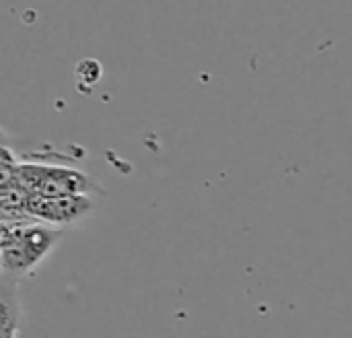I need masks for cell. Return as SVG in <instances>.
<instances>
[{
    "label": "cell",
    "mask_w": 352,
    "mask_h": 338,
    "mask_svg": "<svg viewBox=\"0 0 352 338\" xmlns=\"http://www.w3.org/2000/svg\"><path fill=\"white\" fill-rule=\"evenodd\" d=\"M64 229L37 221L12 219L2 221L0 268L4 277L14 281L31 277L62 242Z\"/></svg>",
    "instance_id": "6da1fadb"
},
{
    "label": "cell",
    "mask_w": 352,
    "mask_h": 338,
    "mask_svg": "<svg viewBox=\"0 0 352 338\" xmlns=\"http://www.w3.org/2000/svg\"><path fill=\"white\" fill-rule=\"evenodd\" d=\"M2 165H8L19 182L29 192L43 194H93L103 196L105 190L99 182L78 169L56 167L47 163H27L16 161V155L10 153L8 145L2 147Z\"/></svg>",
    "instance_id": "7a4b0ae2"
},
{
    "label": "cell",
    "mask_w": 352,
    "mask_h": 338,
    "mask_svg": "<svg viewBox=\"0 0 352 338\" xmlns=\"http://www.w3.org/2000/svg\"><path fill=\"white\" fill-rule=\"evenodd\" d=\"M27 217L56 225V227H74L95 215L97 204L93 194H43L29 192L25 204Z\"/></svg>",
    "instance_id": "3957f363"
},
{
    "label": "cell",
    "mask_w": 352,
    "mask_h": 338,
    "mask_svg": "<svg viewBox=\"0 0 352 338\" xmlns=\"http://www.w3.org/2000/svg\"><path fill=\"white\" fill-rule=\"evenodd\" d=\"M16 283L19 281L2 275V291H0V302H2V330L0 332H2L4 338L19 335V322L23 318Z\"/></svg>",
    "instance_id": "277c9868"
}]
</instances>
